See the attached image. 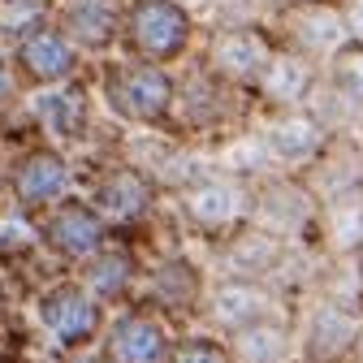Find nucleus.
<instances>
[{
    "label": "nucleus",
    "instance_id": "nucleus-1",
    "mask_svg": "<svg viewBox=\"0 0 363 363\" xmlns=\"http://www.w3.org/2000/svg\"><path fill=\"white\" fill-rule=\"evenodd\" d=\"M125 48L134 52V61H152V65H169L191 48L195 35V18L191 9H182L177 0H134L121 13V30Z\"/></svg>",
    "mask_w": 363,
    "mask_h": 363
},
{
    "label": "nucleus",
    "instance_id": "nucleus-2",
    "mask_svg": "<svg viewBox=\"0 0 363 363\" xmlns=\"http://www.w3.org/2000/svg\"><path fill=\"white\" fill-rule=\"evenodd\" d=\"M177 208L186 216L199 234H212V238H225L234 234L238 225H247V212H251V182L230 173V169H203L195 182L177 191Z\"/></svg>",
    "mask_w": 363,
    "mask_h": 363
},
{
    "label": "nucleus",
    "instance_id": "nucleus-3",
    "mask_svg": "<svg viewBox=\"0 0 363 363\" xmlns=\"http://www.w3.org/2000/svg\"><path fill=\"white\" fill-rule=\"evenodd\" d=\"M251 143H255V156H259V173L277 177V173H303L325 152L329 134L320 130V121L307 108H281L259 130H251Z\"/></svg>",
    "mask_w": 363,
    "mask_h": 363
},
{
    "label": "nucleus",
    "instance_id": "nucleus-4",
    "mask_svg": "<svg viewBox=\"0 0 363 363\" xmlns=\"http://www.w3.org/2000/svg\"><path fill=\"white\" fill-rule=\"evenodd\" d=\"M104 100L117 117L143 125V130L164 125L169 104H173V74H169V65H152V61L113 65L104 74Z\"/></svg>",
    "mask_w": 363,
    "mask_h": 363
},
{
    "label": "nucleus",
    "instance_id": "nucleus-5",
    "mask_svg": "<svg viewBox=\"0 0 363 363\" xmlns=\"http://www.w3.org/2000/svg\"><path fill=\"white\" fill-rule=\"evenodd\" d=\"M272 43L307 57L311 65H325L337 48L350 43L342 5H337V0H294V5H281Z\"/></svg>",
    "mask_w": 363,
    "mask_h": 363
},
{
    "label": "nucleus",
    "instance_id": "nucleus-6",
    "mask_svg": "<svg viewBox=\"0 0 363 363\" xmlns=\"http://www.w3.org/2000/svg\"><path fill=\"white\" fill-rule=\"evenodd\" d=\"M315 212H320V203L311 199L303 182L277 173V177H259L251 186L247 225H255V230L281 238V242H303L315 230Z\"/></svg>",
    "mask_w": 363,
    "mask_h": 363
},
{
    "label": "nucleus",
    "instance_id": "nucleus-7",
    "mask_svg": "<svg viewBox=\"0 0 363 363\" xmlns=\"http://www.w3.org/2000/svg\"><path fill=\"white\" fill-rule=\"evenodd\" d=\"M359 333H363V311L315 298L298 325V354L303 363H342L359 350Z\"/></svg>",
    "mask_w": 363,
    "mask_h": 363
},
{
    "label": "nucleus",
    "instance_id": "nucleus-8",
    "mask_svg": "<svg viewBox=\"0 0 363 363\" xmlns=\"http://www.w3.org/2000/svg\"><path fill=\"white\" fill-rule=\"evenodd\" d=\"M272 35L259 26H216L208 48H203V69L230 86H251L264 61L272 57Z\"/></svg>",
    "mask_w": 363,
    "mask_h": 363
},
{
    "label": "nucleus",
    "instance_id": "nucleus-9",
    "mask_svg": "<svg viewBox=\"0 0 363 363\" xmlns=\"http://www.w3.org/2000/svg\"><path fill=\"white\" fill-rule=\"evenodd\" d=\"M173 350V337L156 311H121L104 333V359L108 363H164Z\"/></svg>",
    "mask_w": 363,
    "mask_h": 363
},
{
    "label": "nucleus",
    "instance_id": "nucleus-10",
    "mask_svg": "<svg viewBox=\"0 0 363 363\" xmlns=\"http://www.w3.org/2000/svg\"><path fill=\"white\" fill-rule=\"evenodd\" d=\"M315 78H320V65H311L307 57L290 52V48H272V57L264 61V69L255 74V96L259 104H268L272 113L281 108H303Z\"/></svg>",
    "mask_w": 363,
    "mask_h": 363
},
{
    "label": "nucleus",
    "instance_id": "nucleus-11",
    "mask_svg": "<svg viewBox=\"0 0 363 363\" xmlns=\"http://www.w3.org/2000/svg\"><path fill=\"white\" fill-rule=\"evenodd\" d=\"M203 303H208V320L216 329H225V333H234V329L259 320V315L281 311L272 281H251V277H225L220 286H212L203 294Z\"/></svg>",
    "mask_w": 363,
    "mask_h": 363
},
{
    "label": "nucleus",
    "instance_id": "nucleus-12",
    "mask_svg": "<svg viewBox=\"0 0 363 363\" xmlns=\"http://www.w3.org/2000/svg\"><path fill=\"white\" fill-rule=\"evenodd\" d=\"M43 329H48L61 346H86L91 337L100 333L104 315H100V298L86 294L82 281L78 286H57L52 294H43Z\"/></svg>",
    "mask_w": 363,
    "mask_h": 363
},
{
    "label": "nucleus",
    "instance_id": "nucleus-13",
    "mask_svg": "<svg viewBox=\"0 0 363 363\" xmlns=\"http://www.w3.org/2000/svg\"><path fill=\"white\" fill-rule=\"evenodd\" d=\"M286 251H290V242L255 230V225H238V230L225 234V242H220V268H225V277L272 281L281 259H286Z\"/></svg>",
    "mask_w": 363,
    "mask_h": 363
},
{
    "label": "nucleus",
    "instance_id": "nucleus-14",
    "mask_svg": "<svg viewBox=\"0 0 363 363\" xmlns=\"http://www.w3.org/2000/svg\"><path fill=\"white\" fill-rule=\"evenodd\" d=\"M230 100H234V86L212 78L208 69L191 74L186 82H173V104H169V117H177L186 130H220L225 113H230Z\"/></svg>",
    "mask_w": 363,
    "mask_h": 363
},
{
    "label": "nucleus",
    "instance_id": "nucleus-15",
    "mask_svg": "<svg viewBox=\"0 0 363 363\" xmlns=\"http://www.w3.org/2000/svg\"><path fill=\"white\" fill-rule=\"evenodd\" d=\"M18 65H22L26 78H35V82H43V86H57V82L74 78V69H78V48L65 39L61 26H48V22H43V26H35V30L22 35V43H18Z\"/></svg>",
    "mask_w": 363,
    "mask_h": 363
},
{
    "label": "nucleus",
    "instance_id": "nucleus-16",
    "mask_svg": "<svg viewBox=\"0 0 363 363\" xmlns=\"http://www.w3.org/2000/svg\"><path fill=\"white\" fill-rule=\"evenodd\" d=\"M156 203V186L139 173V169H113L100 186H96V216L104 225H139Z\"/></svg>",
    "mask_w": 363,
    "mask_h": 363
},
{
    "label": "nucleus",
    "instance_id": "nucleus-17",
    "mask_svg": "<svg viewBox=\"0 0 363 363\" xmlns=\"http://www.w3.org/2000/svg\"><path fill=\"white\" fill-rule=\"evenodd\" d=\"M43 238H48L65 259H86L96 255L108 238V225L96 216V208H82V203H52V216L43 220Z\"/></svg>",
    "mask_w": 363,
    "mask_h": 363
},
{
    "label": "nucleus",
    "instance_id": "nucleus-18",
    "mask_svg": "<svg viewBox=\"0 0 363 363\" xmlns=\"http://www.w3.org/2000/svg\"><path fill=\"white\" fill-rule=\"evenodd\" d=\"M57 26L65 30V39L74 43V48L100 52L121 30V5L117 0H65Z\"/></svg>",
    "mask_w": 363,
    "mask_h": 363
},
{
    "label": "nucleus",
    "instance_id": "nucleus-19",
    "mask_svg": "<svg viewBox=\"0 0 363 363\" xmlns=\"http://www.w3.org/2000/svg\"><path fill=\"white\" fill-rule=\"evenodd\" d=\"M225 350H230V363H290L294 333L281 320V311H272V315H259V320L234 329Z\"/></svg>",
    "mask_w": 363,
    "mask_h": 363
},
{
    "label": "nucleus",
    "instance_id": "nucleus-20",
    "mask_svg": "<svg viewBox=\"0 0 363 363\" xmlns=\"http://www.w3.org/2000/svg\"><path fill=\"white\" fill-rule=\"evenodd\" d=\"M315 230L329 255H354L363 247V186L325 199L315 212Z\"/></svg>",
    "mask_w": 363,
    "mask_h": 363
},
{
    "label": "nucleus",
    "instance_id": "nucleus-21",
    "mask_svg": "<svg viewBox=\"0 0 363 363\" xmlns=\"http://www.w3.org/2000/svg\"><path fill=\"white\" fill-rule=\"evenodd\" d=\"M13 191L26 208H48V203H61L65 191H69V169L61 156L52 152H35L18 164L13 173Z\"/></svg>",
    "mask_w": 363,
    "mask_h": 363
},
{
    "label": "nucleus",
    "instance_id": "nucleus-22",
    "mask_svg": "<svg viewBox=\"0 0 363 363\" xmlns=\"http://www.w3.org/2000/svg\"><path fill=\"white\" fill-rule=\"evenodd\" d=\"M147 298H152L156 311H191L203 298V281H199L195 264H186V259H160L147 272Z\"/></svg>",
    "mask_w": 363,
    "mask_h": 363
},
{
    "label": "nucleus",
    "instance_id": "nucleus-23",
    "mask_svg": "<svg viewBox=\"0 0 363 363\" xmlns=\"http://www.w3.org/2000/svg\"><path fill=\"white\" fill-rule=\"evenodd\" d=\"M134 286V259L125 251L100 247L96 255L82 259V290L96 298H125Z\"/></svg>",
    "mask_w": 363,
    "mask_h": 363
},
{
    "label": "nucleus",
    "instance_id": "nucleus-24",
    "mask_svg": "<svg viewBox=\"0 0 363 363\" xmlns=\"http://www.w3.org/2000/svg\"><path fill=\"white\" fill-rule=\"evenodd\" d=\"M39 121H43V130H52L57 139H78L82 125H86V100L78 91L57 82V91L39 96Z\"/></svg>",
    "mask_w": 363,
    "mask_h": 363
},
{
    "label": "nucleus",
    "instance_id": "nucleus-25",
    "mask_svg": "<svg viewBox=\"0 0 363 363\" xmlns=\"http://www.w3.org/2000/svg\"><path fill=\"white\" fill-rule=\"evenodd\" d=\"M320 78L329 86H337L342 96H350V100L363 104V43H346V48H337L320 65Z\"/></svg>",
    "mask_w": 363,
    "mask_h": 363
},
{
    "label": "nucleus",
    "instance_id": "nucleus-26",
    "mask_svg": "<svg viewBox=\"0 0 363 363\" xmlns=\"http://www.w3.org/2000/svg\"><path fill=\"white\" fill-rule=\"evenodd\" d=\"M43 18H48L43 0H0V26L9 35H26V30L43 26Z\"/></svg>",
    "mask_w": 363,
    "mask_h": 363
},
{
    "label": "nucleus",
    "instance_id": "nucleus-27",
    "mask_svg": "<svg viewBox=\"0 0 363 363\" xmlns=\"http://www.w3.org/2000/svg\"><path fill=\"white\" fill-rule=\"evenodd\" d=\"M164 363H230V350L220 342H212V337H191V342L173 346Z\"/></svg>",
    "mask_w": 363,
    "mask_h": 363
},
{
    "label": "nucleus",
    "instance_id": "nucleus-28",
    "mask_svg": "<svg viewBox=\"0 0 363 363\" xmlns=\"http://www.w3.org/2000/svg\"><path fill=\"white\" fill-rule=\"evenodd\" d=\"M342 18H346V35L350 43H363V0H337Z\"/></svg>",
    "mask_w": 363,
    "mask_h": 363
},
{
    "label": "nucleus",
    "instance_id": "nucleus-29",
    "mask_svg": "<svg viewBox=\"0 0 363 363\" xmlns=\"http://www.w3.org/2000/svg\"><path fill=\"white\" fill-rule=\"evenodd\" d=\"M177 5H182V9H191V13H195V9H212V0H177Z\"/></svg>",
    "mask_w": 363,
    "mask_h": 363
},
{
    "label": "nucleus",
    "instance_id": "nucleus-30",
    "mask_svg": "<svg viewBox=\"0 0 363 363\" xmlns=\"http://www.w3.org/2000/svg\"><path fill=\"white\" fill-rule=\"evenodd\" d=\"M9 91V74H5V65H0V96Z\"/></svg>",
    "mask_w": 363,
    "mask_h": 363
},
{
    "label": "nucleus",
    "instance_id": "nucleus-31",
    "mask_svg": "<svg viewBox=\"0 0 363 363\" xmlns=\"http://www.w3.org/2000/svg\"><path fill=\"white\" fill-rule=\"evenodd\" d=\"M354 259H359V272H363V247H359V251H354Z\"/></svg>",
    "mask_w": 363,
    "mask_h": 363
},
{
    "label": "nucleus",
    "instance_id": "nucleus-32",
    "mask_svg": "<svg viewBox=\"0 0 363 363\" xmlns=\"http://www.w3.org/2000/svg\"><path fill=\"white\" fill-rule=\"evenodd\" d=\"M359 363H363V354H359Z\"/></svg>",
    "mask_w": 363,
    "mask_h": 363
}]
</instances>
